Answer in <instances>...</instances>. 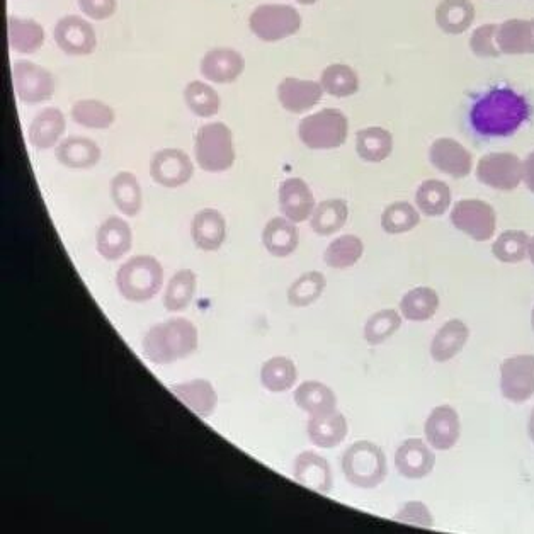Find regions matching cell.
<instances>
[{
	"label": "cell",
	"instance_id": "cell-1",
	"mask_svg": "<svg viewBox=\"0 0 534 534\" xmlns=\"http://www.w3.org/2000/svg\"><path fill=\"white\" fill-rule=\"evenodd\" d=\"M531 116L528 99L511 87H495L478 97L470 109V125L480 137L506 138L523 128Z\"/></svg>",
	"mask_w": 534,
	"mask_h": 534
},
{
	"label": "cell",
	"instance_id": "cell-2",
	"mask_svg": "<svg viewBox=\"0 0 534 534\" xmlns=\"http://www.w3.org/2000/svg\"><path fill=\"white\" fill-rule=\"evenodd\" d=\"M142 347L150 363L171 364L189 358L198 349V329L186 319L165 320L150 327Z\"/></svg>",
	"mask_w": 534,
	"mask_h": 534
},
{
	"label": "cell",
	"instance_id": "cell-3",
	"mask_svg": "<svg viewBox=\"0 0 534 534\" xmlns=\"http://www.w3.org/2000/svg\"><path fill=\"white\" fill-rule=\"evenodd\" d=\"M342 473L358 489H375L387 478V456L378 444L358 441L342 456Z\"/></svg>",
	"mask_w": 534,
	"mask_h": 534
},
{
	"label": "cell",
	"instance_id": "cell-4",
	"mask_svg": "<svg viewBox=\"0 0 534 534\" xmlns=\"http://www.w3.org/2000/svg\"><path fill=\"white\" fill-rule=\"evenodd\" d=\"M164 283V269L152 256H135L125 262L116 274V286L128 302L152 300Z\"/></svg>",
	"mask_w": 534,
	"mask_h": 534
},
{
	"label": "cell",
	"instance_id": "cell-5",
	"mask_svg": "<svg viewBox=\"0 0 534 534\" xmlns=\"http://www.w3.org/2000/svg\"><path fill=\"white\" fill-rule=\"evenodd\" d=\"M349 120L341 109L327 108L308 114L298 125V138L310 150H332L346 143Z\"/></svg>",
	"mask_w": 534,
	"mask_h": 534
},
{
	"label": "cell",
	"instance_id": "cell-6",
	"mask_svg": "<svg viewBox=\"0 0 534 534\" xmlns=\"http://www.w3.org/2000/svg\"><path fill=\"white\" fill-rule=\"evenodd\" d=\"M194 152L203 171H228L235 164L232 130L222 121L201 126L194 140Z\"/></svg>",
	"mask_w": 534,
	"mask_h": 534
},
{
	"label": "cell",
	"instance_id": "cell-7",
	"mask_svg": "<svg viewBox=\"0 0 534 534\" xmlns=\"http://www.w3.org/2000/svg\"><path fill=\"white\" fill-rule=\"evenodd\" d=\"M302 24V14L288 4H262L249 18L250 31L266 43H278L295 36Z\"/></svg>",
	"mask_w": 534,
	"mask_h": 534
},
{
	"label": "cell",
	"instance_id": "cell-8",
	"mask_svg": "<svg viewBox=\"0 0 534 534\" xmlns=\"http://www.w3.org/2000/svg\"><path fill=\"white\" fill-rule=\"evenodd\" d=\"M451 223L475 242H489L495 235L497 215L482 199H461L451 210Z\"/></svg>",
	"mask_w": 534,
	"mask_h": 534
},
{
	"label": "cell",
	"instance_id": "cell-9",
	"mask_svg": "<svg viewBox=\"0 0 534 534\" xmlns=\"http://www.w3.org/2000/svg\"><path fill=\"white\" fill-rule=\"evenodd\" d=\"M477 179L497 191H514L523 182V160L511 152L483 155L478 160Z\"/></svg>",
	"mask_w": 534,
	"mask_h": 534
},
{
	"label": "cell",
	"instance_id": "cell-10",
	"mask_svg": "<svg viewBox=\"0 0 534 534\" xmlns=\"http://www.w3.org/2000/svg\"><path fill=\"white\" fill-rule=\"evenodd\" d=\"M12 84L16 96L24 104L45 103L55 94V79L52 72L28 60L14 62Z\"/></svg>",
	"mask_w": 534,
	"mask_h": 534
},
{
	"label": "cell",
	"instance_id": "cell-11",
	"mask_svg": "<svg viewBox=\"0 0 534 534\" xmlns=\"http://www.w3.org/2000/svg\"><path fill=\"white\" fill-rule=\"evenodd\" d=\"M500 392L509 402L523 404L534 395V354H519L500 364Z\"/></svg>",
	"mask_w": 534,
	"mask_h": 534
},
{
	"label": "cell",
	"instance_id": "cell-12",
	"mask_svg": "<svg viewBox=\"0 0 534 534\" xmlns=\"http://www.w3.org/2000/svg\"><path fill=\"white\" fill-rule=\"evenodd\" d=\"M53 38L58 48L72 57H86L97 48L96 29L79 16H65L55 24Z\"/></svg>",
	"mask_w": 534,
	"mask_h": 534
},
{
	"label": "cell",
	"instance_id": "cell-13",
	"mask_svg": "<svg viewBox=\"0 0 534 534\" xmlns=\"http://www.w3.org/2000/svg\"><path fill=\"white\" fill-rule=\"evenodd\" d=\"M193 174V160L179 148L159 150L150 162V176L164 188H181L191 181Z\"/></svg>",
	"mask_w": 534,
	"mask_h": 534
},
{
	"label": "cell",
	"instance_id": "cell-14",
	"mask_svg": "<svg viewBox=\"0 0 534 534\" xmlns=\"http://www.w3.org/2000/svg\"><path fill=\"white\" fill-rule=\"evenodd\" d=\"M432 167L455 179H465L472 174L473 155L455 138L441 137L429 147Z\"/></svg>",
	"mask_w": 534,
	"mask_h": 534
},
{
	"label": "cell",
	"instance_id": "cell-15",
	"mask_svg": "<svg viewBox=\"0 0 534 534\" xmlns=\"http://www.w3.org/2000/svg\"><path fill=\"white\" fill-rule=\"evenodd\" d=\"M324 97V87L315 80L286 77L278 86V101L291 114L307 113Z\"/></svg>",
	"mask_w": 534,
	"mask_h": 534
},
{
	"label": "cell",
	"instance_id": "cell-16",
	"mask_svg": "<svg viewBox=\"0 0 534 534\" xmlns=\"http://www.w3.org/2000/svg\"><path fill=\"white\" fill-rule=\"evenodd\" d=\"M424 434L431 448L438 451L455 448L461 436L460 415L451 405H439L427 417Z\"/></svg>",
	"mask_w": 534,
	"mask_h": 534
},
{
	"label": "cell",
	"instance_id": "cell-17",
	"mask_svg": "<svg viewBox=\"0 0 534 534\" xmlns=\"http://www.w3.org/2000/svg\"><path fill=\"white\" fill-rule=\"evenodd\" d=\"M315 198L307 182L300 177H291L279 186V208L285 218L293 223H302L312 218Z\"/></svg>",
	"mask_w": 534,
	"mask_h": 534
},
{
	"label": "cell",
	"instance_id": "cell-18",
	"mask_svg": "<svg viewBox=\"0 0 534 534\" xmlns=\"http://www.w3.org/2000/svg\"><path fill=\"white\" fill-rule=\"evenodd\" d=\"M436 456L422 439H407L395 455L398 473L407 480H421L431 475Z\"/></svg>",
	"mask_w": 534,
	"mask_h": 534
},
{
	"label": "cell",
	"instance_id": "cell-19",
	"mask_svg": "<svg viewBox=\"0 0 534 534\" xmlns=\"http://www.w3.org/2000/svg\"><path fill=\"white\" fill-rule=\"evenodd\" d=\"M244 70L245 58L233 48H213L201 60V74L213 84H232Z\"/></svg>",
	"mask_w": 534,
	"mask_h": 534
},
{
	"label": "cell",
	"instance_id": "cell-20",
	"mask_svg": "<svg viewBox=\"0 0 534 534\" xmlns=\"http://www.w3.org/2000/svg\"><path fill=\"white\" fill-rule=\"evenodd\" d=\"M293 477L303 487L319 494H329L334 485L329 461L313 451H305L302 455L296 456Z\"/></svg>",
	"mask_w": 534,
	"mask_h": 534
},
{
	"label": "cell",
	"instance_id": "cell-21",
	"mask_svg": "<svg viewBox=\"0 0 534 534\" xmlns=\"http://www.w3.org/2000/svg\"><path fill=\"white\" fill-rule=\"evenodd\" d=\"M133 244V233L130 225L123 218L109 216L108 220L97 230V252L106 261H118L128 254Z\"/></svg>",
	"mask_w": 534,
	"mask_h": 534
},
{
	"label": "cell",
	"instance_id": "cell-22",
	"mask_svg": "<svg viewBox=\"0 0 534 534\" xmlns=\"http://www.w3.org/2000/svg\"><path fill=\"white\" fill-rule=\"evenodd\" d=\"M502 55H534V18L507 19L497 28Z\"/></svg>",
	"mask_w": 534,
	"mask_h": 534
},
{
	"label": "cell",
	"instance_id": "cell-23",
	"mask_svg": "<svg viewBox=\"0 0 534 534\" xmlns=\"http://www.w3.org/2000/svg\"><path fill=\"white\" fill-rule=\"evenodd\" d=\"M191 235L199 249L213 252L220 249L227 239V222L220 211L206 208L194 216Z\"/></svg>",
	"mask_w": 534,
	"mask_h": 534
},
{
	"label": "cell",
	"instance_id": "cell-24",
	"mask_svg": "<svg viewBox=\"0 0 534 534\" xmlns=\"http://www.w3.org/2000/svg\"><path fill=\"white\" fill-rule=\"evenodd\" d=\"M67 121L62 111L57 108H46L36 114L29 125V143L38 150L55 147L63 137Z\"/></svg>",
	"mask_w": 534,
	"mask_h": 534
},
{
	"label": "cell",
	"instance_id": "cell-25",
	"mask_svg": "<svg viewBox=\"0 0 534 534\" xmlns=\"http://www.w3.org/2000/svg\"><path fill=\"white\" fill-rule=\"evenodd\" d=\"M308 438L317 448H336L346 439L347 421L339 410L312 415L307 426Z\"/></svg>",
	"mask_w": 534,
	"mask_h": 534
},
{
	"label": "cell",
	"instance_id": "cell-26",
	"mask_svg": "<svg viewBox=\"0 0 534 534\" xmlns=\"http://www.w3.org/2000/svg\"><path fill=\"white\" fill-rule=\"evenodd\" d=\"M475 6L472 0H441L436 9V23L446 35L466 33L475 23Z\"/></svg>",
	"mask_w": 534,
	"mask_h": 534
},
{
	"label": "cell",
	"instance_id": "cell-27",
	"mask_svg": "<svg viewBox=\"0 0 534 534\" xmlns=\"http://www.w3.org/2000/svg\"><path fill=\"white\" fill-rule=\"evenodd\" d=\"M7 40L12 52L33 55L45 45V29L35 19H7Z\"/></svg>",
	"mask_w": 534,
	"mask_h": 534
},
{
	"label": "cell",
	"instance_id": "cell-28",
	"mask_svg": "<svg viewBox=\"0 0 534 534\" xmlns=\"http://www.w3.org/2000/svg\"><path fill=\"white\" fill-rule=\"evenodd\" d=\"M470 329L463 320H449L439 329L431 344V356L436 363H446L463 351Z\"/></svg>",
	"mask_w": 534,
	"mask_h": 534
},
{
	"label": "cell",
	"instance_id": "cell-29",
	"mask_svg": "<svg viewBox=\"0 0 534 534\" xmlns=\"http://www.w3.org/2000/svg\"><path fill=\"white\" fill-rule=\"evenodd\" d=\"M55 155L69 169H91L101 160V148L91 138L70 137L60 142Z\"/></svg>",
	"mask_w": 534,
	"mask_h": 534
},
{
	"label": "cell",
	"instance_id": "cell-30",
	"mask_svg": "<svg viewBox=\"0 0 534 534\" xmlns=\"http://www.w3.org/2000/svg\"><path fill=\"white\" fill-rule=\"evenodd\" d=\"M172 393L176 395L181 402L188 405L189 409L193 410L194 414L199 417H210L215 412L216 404H218V395L210 381L193 380L188 383H179V385H172Z\"/></svg>",
	"mask_w": 534,
	"mask_h": 534
},
{
	"label": "cell",
	"instance_id": "cell-31",
	"mask_svg": "<svg viewBox=\"0 0 534 534\" xmlns=\"http://www.w3.org/2000/svg\"><path fill=\"white\" fill-rule=\"evenodd\" d=\"M300 242L296 223L288 218H273L262 232V244L274 257H288L295 252Z\"/></svg>",
	"mask_w": 534,
	"mask_h": 534
},
{
	"label": "cell",
	"instance_id": "cell-32",
	"mask_svg": "<svg viewBox=\"0 0 534 534\" xmlns=\"http://www.w3.org/2000/svg\"><path fill=\"white\" fill-rule=\"evenodd\" d=\"M356 152L364 162L378 164L387 160L393 152V137L381 126H370L356 135Z\"/></svg>",
	"mask_w": 534,
	"mask_h": 534
},
{
	"label": "cell",
	"instance_id": "cell-33",
	"mask_svg": "<svg viewBox=\"0 0 534 534\" xmlns=\"http://www.w3.org/2000/svg\"><path fill=\"white\" fill-rule=\"evenodd\" d=\"M295 404L312 417L336 410L337 397L324 383L305 381L295 390Z\"/></svg>",
	"mask_w": 534,
	"mask_h": 534
},
{
	"label": "cell",
	"instance_id": "cell-34",
	"mask_svg": "<svg viewBox=\"0 0 534 534\" xmlns=\"http://www.w3.org/2000/svg\"><path fill=\"white\" fill-rule=\"evenodd\" d=\"M439 308V295L429 286H417L400 300V313L410 322H426Z\"/></svg>",
	"mask_w": 534,
	"mask_h": 534
},
{
	"label": "cell",
	"instance_id": "cell-35",
	"mask_svg": "<svg viewBox=\"0 0 534 534\" xmlns=\"http://www.w3.org/2000/svg\"><path fill=\"white\" fill-rule=\"evenodd\" d=\"M111 198L126 216H137L142 210V188L131 172H118L111 181Z\"/></svg>",
	"mask_w": 534,
	"mask_h": 534
},
{
	"label": "cell",
	"instance_id": "cell-36",
	"mask_svg": "<svg viewBox=\"0 0 534 534\" xmlns=\"http://www.w3.org/2000/svg\"><path fill=\"white\" fill-rule=\"evenodd\" d=\"M453 194L448 184L438 179L422 182L415 193V205L426 216H443L449 210Z\"/></svg>",
	"mask_w": 534,
	"mask_h": 534
},
{
	"label": "cell",
	"instance_id": "cell-37",
	"mask_svg": "<svg viewBox=\"0 0 534 534\" xmlns=\"http://www.w3.org/2000/svg\"><path fill=\"white\" fill-rule=\"evenodd\" d=\"M349 218V208L344 199H327L319 206H315L310 225L313 232L322 237L339 232L346 225Z\"/></svg>",
	"mask_w": 534,
	"mask_h": 534
},
{
	"label": "cell",
	"instance_id": "cell-38",
	"mask_svg": "<svg viewBox=\"0 0 534 534\" xmlns=\"http://www.w3.org/2000/svg\"><path fill=\"white\" fill-rule=\"evenodd\" d=\"M298 371L290 358L285 356H276V358L267 359L261 368L262 387L273 393L288 392L296 383Z\"/></svg>",
	"mask_w": 534,
	"mask_h": 534
},
{
	"label": "cell",
	"instance_id": "cell-39",
	"mask_svg": "<svg viewBox=\"0 0 534 534\" xmlns=\"http://www.w3.org/2000/svg\"><path fill=\"white\" fill-rule=\"evenodd\" d=\"M70 114L77 125L91 130H108L116 121L114 109L97 99H80L72 106Z\"/></svg>",
	"mask_w": 534,
	"mask_h": 534
},
{
	"label": "cell",
	"instance_id": "cell-40",
	"mask_svg": "<svg viewBox=\"0 0 534 534\" xmlns=\"http://www.w3.org/2000/svg\"><path fill=\"white\" fill-rule=\"evenodd\" d=\"M320 84L324 87V92L330 96L344 99L354 96L359 91V75L346 63H332L322 72Z\"/></svg>",
	"mask_w": 534,
	"mask_h": 534
},
{
	"label": "cell",
	"instance_id": "cell-41",
	"mask_svg": "<svg viewBox=\"0 0 534 534\" xmlns=\"http://www.w3.org/2000/svg\"><path fill=\"white\" fill-rule=\"evenodd\" d=\"M198 279L191 269H181L172 276L169 286L165 290L164 307L169 312H181L193 302Z\"/></svg>",
	"mask_w": 534,
	"mask_h": 534
},
{
	"label": "cell",
	"instance_id": "cell-42",
	"mask_svg": "<svg viewBox=\"0 0 534 534\" xmlns=\"http://www.w3.org/2000/svg\"><path fill=\"white\" fill-rule=\"evenodd\" d=\"M363 254V240L356 235H342L325 249L324 261L332 269H347L358 264Z\"/></svg>",
	"mask_w": 534,
	"mask_h": 534
},
{
	"label": "cell",
	"instance_id": "cell-43",
	"mask_svg": "<svg viewBox=\"0 0 534 534\" xmlns=\"http://www.w3.org/2000/svg\"><path fill=\"white\" fill-rule=\"evenodd\" d=\"M325 286L327 281L324 274L319 271H308L293 281L288 290V303L296 308L310 307L322 296Z\"/></svg>",
	"mask_w": 534,
	"mask_h": 534
},
{
	"label": "cell",
	"instance_id": "cell-44",
	"mask_svg": "<svg viewBox=\"0 0 534 534\" xmlns=\"http://www.w3.org/2000/svg\"><path fill=\"white\" fill-rule=\"evenodd\" d=\"M184 101L188 104V108L199 118L215 116L220 111V106H222L218 92L213 87L205 84V82H201V80L189 82L186 89H184Z\"/></svg>",
	"mask_w": 534,
	"mask_h": 534
},
{
	"label": "cell",
	"instance_id": "cell-45",
	"mask_svg": "<svg viewBox=\"0 0 534 534\" xmlns=\"http://www.w3.org/2000/svg\"><path fill=\"white\" fill-rule=\"evenodd\" d=\"M528 247V233L523 230H506L500 233L492 245V254L504 264H519L528 256Z\"/></svg>",
	"mask_w": 534,
	"mask_h": 534
},
{
	"label": "cell",
	"instance_id": "cell-46",
	"mask_svg": "<svg viewBox=\"0 0 534 534\" xmlns=\"http://www.w3.org/2000/svg\"><path fill=\"white\" fill-rule=\"evenodd\" d=\"M421 223V213L407 201L388 205L381 215V227L390 235H400L414 230Z\"/></svg>",
	"mask_w": 534,
	"mask_h": 534
},
{
	"label": "cell",
	"instance_id": "cell-47",
	"mask_svg": "<svg viewBox=\"0 0 534 534\" xmlns=\"http://www.w3.org/2000/svg\"><path fill=\"white\" fill-rule=\"evenodd\" d=\"M400 327H402V315L397 310L393 308L380 310L373 313L364 325V339L370 346H380L398 332Z\"/></svg>",
	"mask_w": 534,
	"mask_h": 534
},
{
	"label": "cell",
	"instance_id": "cell-48",
	"mask_svg": "<svg viewBox=\"0 0 534 534\" xmlns=\"http://www.w3.org/2000/svg\"><path fill=\"white\" fill-rule=\"evenodd\" d=\"M497 28L499 24H482L473 31L470 36V50L478 58H499L502 57L499 46H497Z\"/></svg>",
	"mask_w": 534,
	"mask_h": 534
},
{
	"label": "cell",
	"instance_id": "cell-49",
	"mask_svg": "<svg viewBox=\"0 0 534 534\" xmlns=\"http://www.w3.org/2000/svg\"><path fill=\"white\" fill-rule=\"evenodd\" d=\"M398 523L412 524L419 528L431 529L434 526V519L424 502H407L402 509L393 516Z\"/></svg>",
	"mask_w": 534,
	"mask_h": 534
},
{
	"label": "cell",
	"instance_id": "cell-50",
	"mask_svg": "<svg viewBox=\"0 0 534 534\" xmlns=\"http://www.w3.org/2000/svg\"><path fill=\"white\" fill-rule=\"evenodd\" d=\"M79 7L87 18L106 21L113 18L114 12L118 9V0H79Z\"/></svg>",
	"mask_w": 534,
	"mask_h": 534
},
{
	"label": "cell",
	"instance_id": "cell-51",
	"mask_svg": "<svg viewBox=\"0 0 534 534\" xmlns=\"http://www.w3.org/2000/svg\"><path fill=\"white\" fill-rule=\"evenodd\" d=\"M523 182L534 194V150L523 160Z\"/></svg>",
	"mask_w": 534,
	"mask_h": 534
},
{
	"label": "cell",
	"instance_id": "cell-52",
	"mask_svg": "<svg viewBox=\"0 0 534 534\" xmlns=\"http://www.w3.org/2000/svg\"><path fill=\"white\" fill-rule=\"evenodd\" d=\"M528 436L531 441L534 443V409L533 412H531V417H529L528 422Z\"/></svg>",
	"mask_w": 534,
	"mask_h": 534
},
{
	"label": "cell",
	"instance_id": "cell-53",
	"mask_svg": "<svg viewBox=\"0 0 534 534\" xmlns=\"http://www.w3.org/2000/svg\"><path fill=\"white\" fill-rule=\"evenodd\" d=\"M528 257L529 261L533 262L534 264V237H531V239H529Z\"/></svg>",
	"mask_w": 534,
	"mask_h": 534
},
{
	"label": "cell",
	"instance_id": "cell-54",
	"mask_svg": "<svg viewBox=\"0 0 534 534\" xmlns=\"http://www.w3.org/2000/svg\"><path fill=\"white\" fill-rule=\"evenodd\" d=\"M298 4H302V6H313V4H317L319 0H296Z\"/></svg>",
	"mask_w": 534,
	"mask_h": 534
},
{
	"label": "cell",
	"instance_id": "cell-55",
	"mask_svg": "<svg viewBox=\"0 0 534 534\" xmlns=\"http://www.w3.org/2000/svg\"><path fill=\"white\" fill-rule=\"evenodd\" d=\"M531 322H533V329H534V308H533V315H531Z\"/></svg>",
	"mask_w": 534,
	"mask_h": 534
}]
</instances>
